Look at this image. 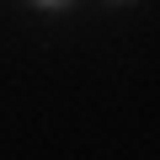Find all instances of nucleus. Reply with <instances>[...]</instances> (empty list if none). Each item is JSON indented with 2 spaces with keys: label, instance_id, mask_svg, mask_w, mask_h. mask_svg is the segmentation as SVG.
Masks as SVG:
<instances>
[{
  "label": "nucleus",
  "instance_id": "f257e3e1",
  "mask_svg": "<svg viewBox=\"0 0 160 160\" xmlns=\"http://www.w3.org/2000/svg\"><path fill=\"white\" fill-rule=\"evenodd\" d=\"M38 6H69V0H38Z\"/></svg>",
  "mask_w": 160,
  "mask_h": 160
}]
</instances>
